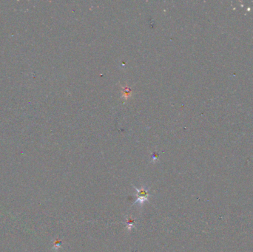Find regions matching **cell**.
Instances as JSON below:
<instances>
[{
  "instance_id": "obj_2",
  "label": "cell",
  "mask_w": 253,
  "mask_h": 252,
  "mask_svg": "<svg viewBox=\"0 0 253 252\" xmlns=\"http://www.w3.org/2000/svg\"><path fill=\"white\" fill-rule=\"evenodd\" d=\"M135 221H134L133 219L129 218L127 220H126V227H127L128 230H130L131 228H134L135 226Z\"/></svg>"
},
{
  "instance_id": "obj_1",
  "label": "cell",
  "mask_w": 253,
  "mask_h": 252,
  "mask_svg": "<svg viewBox=\"0 0 253 252\" xmlns=\"http://www.w3.org/2000/svg\"><path fill=\"white\" fill-rule=\"evenodd\" d=\"M136 191H137V194H136V197H137V200L135 202V203H139L140 204L142 205L145 201L148 200V197L150 196V194L148 191V189H145V188L142 187L140 189L136 188Z\"/></svg>"
}]
</instances>
